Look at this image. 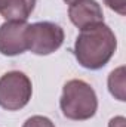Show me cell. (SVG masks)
Masks as SVG:
<instances>
[{
  "instance_id": "7c38bea8",
  "label": "cell",
  "mask_w": 126,
  "mask_h": 127,
  "mask_svg": "<svg viewBox=\"0 0 126 127\" xmlns=\"http://www.w3.org/2000/svg\"><path fill=\"white\" fill-rule=\"evenodd\" d=\"M7 3H9V0H0V12L7 6Z\"/></svg>"
},
{
  "instance_id": "6da1fadb",
  "label": "cell",
  "mask_w": 126,
  "mask_h": 127,
  "mask_svg": "<svg viewBox=\"0 0 126 127\" xmlns=\"http://www.w3.org/2000/svg\"><path fill=\"white\" fill-rule=\"evenodd\" d=\"M117 49V38L113 30L102 24L80 30L73 47V53L83 68L101 69L113 58Z\"/></svg>"
},
{
  "instance_id": "8fae6325",
  "label": "cell",
  "mask_w": 126,
  "mask_h": 127,
  "mask_svg": "<svg viewBox=\"0 0 126 127\" xmlns=\"http://www.w3.org/2000/svg\"><path fill=\"white\" fill-rule=\"evenodd\" d=\"M108 127H125V118L123 117H114L110 120Z\"/></svg>"
},
{
  "instance_id": "30bf717a",
  "label": "cell",
  "mask_w": 126,
  "mask_h": 127,
  "mask_svg": "<svg viewBox=\"0 0 126 127\" xmlns=\"http://www.w3.org/2000/svg\"><path fill=\"white\" fill-rule=\"evenodd\" d=\"M105 4L122 16L126 13V0H105Z\"/></svg>"
},
{
  "instance_id": "7a4b0ae2",
  "label": "cell",
  "mask_w": 126,
  "mask_h": 127,
  "mask_svg": "<svg viewBox=\"0 0 126 127\" xmlns=\"http://www.w3.org/2000/svg\"><path fill=\"white\" fill-rule=\"evenodd\" d=\"M63 115L68 120L85 121L98 109V97L94 87L83 80H70L64 84L60 99Z\"/></svg>"
},
{
  "instance_id": "8992f818",
  "label": "cell",
  "mask_w": 126,
  "mask_h": 127,
  "mask_svg": "<svg viewBox=\"0 0 126 127\" xmlns=\"http://www.w3.org/2000/svg\"><path fill=\"white\" fill-rule=\"evenodd\" d=\"M70 21L80 30L104 22L102 7L96 0H76L68 7Z\"/></svg>"
},
{
  "instance_id": "5b68a950",
  "label": "cell",
  "mask_w": 126,
  "mask_h": 127,
  "mask_svg": "<svg viewBox=\"0 0 126 127\" xmlns=\"http://www.w3.org/2000/svg\"><path fill=\"white\" fill-rule=\"evenodd\" d=\"M25 21H6L0 25V53L4 56H16L27 50Z\"/></svg>"
},
{
  "instance_id": "277c9868",
  "label": "cell",
  "mask_w": 126,
  "mask_h": 127,
  "mask_svg": "<svg viewBox=\"0 0 126 127\" xmlns=\"http://www.w3.org/2000/svg\"><path fill=\"white\" fill-rule=\"evenodd\" d=\"M64 30L55 22L43 21L28 24L25 38L27 49L39 56H46L57 52L64 43Z\"/></svg>"
},
{
  "instance_id": "ba28073f",
  "label": "cell",
  "mask_w": 126,
  "mask_h": 127,
  "mask_svg": "<svg viewBox=\"0 0 126 127\" xmlns=\"http://www.w3.org/2000/svg\"><path fill=\"white\" fill-rule=\"evenodd\" d=\"M108 90L116 99L125 102V68L120 66L110 72L108 75Z\"/></svg>"
},
{
  "instance_id": "4fadbf2b",
  "label": "cell",
  "mask_w": 126,
  "mask_h": 127,
  "mask_svg": "<svg viewBox=\"0 0 126 127\" xmlns=\"http://www.w3.org/2000/svg\"><path fill=\"white\" fill-rule=\"evenodd\" d=\"M64 1H65L67 4H71V3H73V1H76V0H64Z\"/></svg>"
},
{
  "instance_id": "3957f363",
  "label": "cell",
  "mask_w": 126,
  "mask_h": 127,
  "mask_svg": "<svg viewBox=\"0 0 126 127\" xmlns=\"http://www.w3.org/2000/svg\"><path fill=\"white\" fill-rule=\"evenodd\" d=\"M33 84L21 71H9L0 77V106L6 111H19L31 99Z\"/></svg>"
},
{
  "instance_id": "9c48e42d",
  "label": "cell",
  "mask_w": 126,
  "mask_h": 127,
  "mask_svg": "<svg viewBox=\"0 0 126 127\" xmlns=\"http://www.w3.org/2000/svg\"><path fill=\"white\" fill-rule=\"evenodd\" d=\"M22 127H55V124L48 118V117H43V115H33L30 117Z\"/></svg>"
},
{
  "instance_id": "52a82bcc",
  "label": "cell",
  "mask_w": 126,
  "mask_h": 127,
  "mask_svg": "<svg viewBox=\"0 0 126 127\" xmlns=\"http://www.w3.org/2000/svg\"><path fill=\"white\" fill-rule=\"evenodd\" d=\"M36 1L37 0H9L0 15L6 21H27L36 7Z\"/></svg>"
}]
</instances>
